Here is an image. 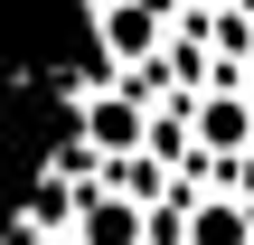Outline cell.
Instances as JSON below:
<instances>
[{
  "mask_svg": "<svg viewBox=\"0 0 254 245\" xmlns=\"http://www.w3.org/2000/svg\"><path fill=\"white\" fill-rule=\"evenodd\" d=\"M85 142L132 151V142H141V104H132V94H94V104H85Z\"/></svg>",
  "mask_w": 254,
  "mask_h": 245,
  "instance_id": "cell-1",
  "label": "cell"
},
{
  "mask_svg": "<svg viewBox=\"0 0 254 245\" xmlns=\"http://www.w3.org/2000/svg\"><path fill=\"white\" fill-rule=\"evenodd\" d=\"M151 38H160V0H123V9H104V47H113V57H151Z\"/></svg>",
  "mask_w": 254,
  "mask_h": 245,
  "instance_id": "cell-2",
  "label": "cell"
},
{
  "mask_svg": "<svg viewBox=\"0 0 254 245\" xmlns=\"http://www.w3.org/2000/svg\"><path fill=\"white\" fill-rule=\"evenodd\" d=\"M198 132H207L217 151H236V142H245V132H254V113H245V104H236V94H207V104H198Z\"/></svg>",
  "mask_w": 254,
  "mask_h": 245,
  "instance_id": "cell-3",
  "label": "cell"
},
{
  "mask_svg": "<svg viewBox=\"0 0 254 245\" xmlns=\"http://www.w3.org/2000/svg\"><path fill=\"white\" fill-rule=\"evenodd\" d=\"M85 245H132V198H104V208H85Z\"/></svg>",
  "mask_w": 254,
  "mask_h": 245,
  "instance_id": "cell-4",
  "label": "cell"
},
{
  "mask_svg": "<svg viewBox=\"0 0 254 245\" xmlns=\"http://www.w3.org/2000/svg\"><path fill=\"white\" fill-rule=\"evenodd\" d=\"M198 236H207V245H236V208H207V217H198Z\"/></svg>",
  "mask_w": 254,
  "mask_h": 245,
  "instance_id": "cell-5",
  "label": "cell"
}]
</instances>
